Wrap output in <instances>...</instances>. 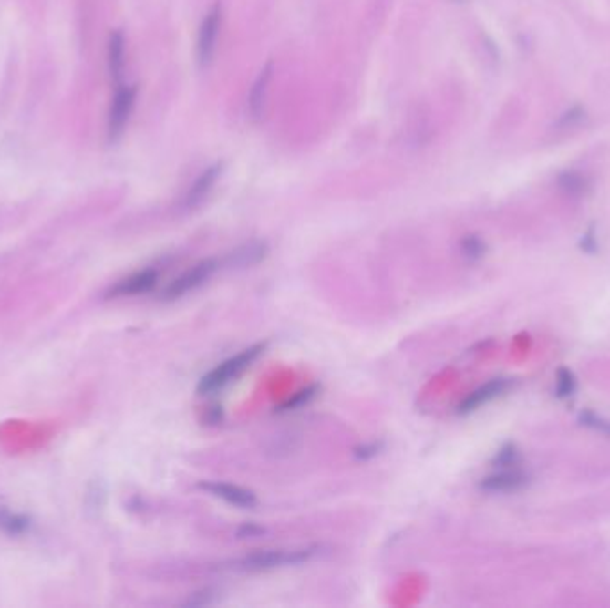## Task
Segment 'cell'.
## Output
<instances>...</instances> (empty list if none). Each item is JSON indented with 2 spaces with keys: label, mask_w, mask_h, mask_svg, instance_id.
Here are the masks:
<instances>
[{
  "label": "cell",
  "mask_w": 610,
  "mask_h": 608,
  "mask_svg": "<svg viewBox=\"0 0 610 608\" xmlns=\"http://www.w3.org/2000/svg\"><path fill=\"white\" fill-rule=\"evenodd\" d=\"M29 528H31V520L27 516L16 514V512H11L5 507H0V530L5 535L18 537V535L27 533Z\"/></svg>",
  "instance_id": "obj_16"
},
{
  "label": "cell",
  "mask_w": 610,
  "mask_h": 608,
  "mask_svg": "<svg viewBox=\"0 0 610 608\" xmlns=\"http://www.w3.org/2000/svg\"><path fill=\"white\" fill-rule=\"evenodd\" d=\"M223 171H225V164L220 161L211 162L202 168L197 173V177L188 184V188L184 190L181 201L177 203L179 212L188 214L202 207L203 203L207 202V199L212 195V191L216 190L218 182L222 180Z\"/></svg>",
  "instance_id": "obj_6"
},
{
  "label": "cell",
  "mask_w": 610,
  "mask_h": 608,
  "mask_svg": "<svg viewBox=\"0 0 610 608\" xmlns=\"http://www.w3.org/2000/svg\"><path fill=\"white\" fill-rule=\"evenodd\" d=\"M138 95L140 89L132 82L123 81L115 86L106 119V139L109 145H115L122 139L136 109Z\"/></svg>",
  "instance_id": "obj_3"
},
{
  "label": "cell",
  "mask_w": 610,
  "mask_h": 608,
  "mask_svg": "<svg viewBox=\"0 0 610 608\" xmlns=\"http://www.w3.org/2000/svg\"><path fill=\"white\" fill-rule=\"evenodd\" d=\"M270 253V244L264 240H250L234 246L222 257V268L229 270H246L253 268L266 261Z\"/></svg>",
  "instance_id": "obj_9"
},
{
  "label": "cell",
  "mask_w": 610,
  "mask_h": 608,
  "mask_svg": "<svg viewBox=\"0 0 610 608\" xmlns=\"http://www.w3.org/2000/svg\"><path fill=\"white\" fill-rule=\"evenodd\" d=\"M576 393V376L570 367H559L555 380V397L559 400H570Z\"/></svg>",
  "instance_id": "obj_20"
},
{
  "label": "cell",
  "mask_w": 610,
  "mask_h": 608,
  "mask_svg": "<svg viewBox=\"0 0 610 608\" xmlns=\"http://www.w3.org/2000/svg\"><path fill=\"white\" fill-rule=\"evenodd\" d=\"M266 346H268L266 343H255L242 350L240 354L229 357L227 361L220 363L216 367H212L211 371H207L197 384V393L201 397L214 395L231 386L233 382H236L244 371L264 354Z\"/></svg>",
  "instance_id": "obj_2"
},
{
  "label": "cell",
  "mask_w": 610,
  "mask_h": 608,
  "mask_svg": "<svg viewBox=\"0 0 610 608\" xmlns=\"http://www.w3.org/2000/svg\"><path fill=\"white\" fill-rule=\"evenodd\" d=\"M512 384H514V380L507 378V376L491 378L486 384H482L481 387H477L466 398L460 400V404L455 408L457 416H470V414L477 412L479 408H482L491 402H494L496 398L503 397L512 387Z\"/></svg>",
  "instance_id": "obj_8"
},
{
  "label": "cell",
  "mask_w": 610,
  "mask_h": 608,
  "mask_svg": "<svg viewBox=\"0 0 610 608\" xmlns=\"http://www.w3.org/2000/svg\"><path fill=\"white\" fill-rule=\"evenodd\" d=\"M274 74H275L274 61L264 63L248 88L246 115L253 122H259L266 113V104L270 97V86L274 82Z\"/></svg>",
  "instance_id": "obj_7"
},
{
  "label": "cell",
  "mask_w": 610,
  "mask_h": 608,
  "mask_svg": "<svg viewBox=\"0 0 610 608\" xmlns=\"http://www.w3.org/2000/svg\"><path fill=\"white\" fill-rule=\"evenodd\" d=\"M220 591L212 589V587H203L201 591H195L193 594L188 596V600L184 602V607L188 608H203L212 607L216 603H220Z\"/></svg>",
  "instance_id": "obj_21"
},
{
  "label": "cell",
  "mask_w": 610,
  "mask_h": 608,
  "mask_svg": "<svg viewBox=\"0 0 610 608\" xmlns=\"http://www.w3.org/2000/svg\"><path fill=\"white\" fill-rule=\"evenodd\" d=\"M559 190L568 197H582L589 191V180L580 171H564L557 179Z\"/></svg>",
  "instance_id": "obj_17"
},
{
  "label": "cell",
  "mask_w": 610,
  "mask_h": 608,
  "mask_svg": "<svg viewBox=\"0 0 610 608\" xmlns=\"http://www.w3.org/2000/svg\"><path fill=\"white\" fill-rule=\"evenodd\" d=\"M578 423L585 428H591L598 434H604V436H610V419H605L604 416L593 412V410H582L578 414Z\"/></svg>",
  "instance_id": "obj_22"
},
{
  "label": "cell",
  "mask_w": 610,
  "mask_h": 608,
  "mask_svg": "<svg viewBox=\"0 0 610 608\" xmlns=\"http://www.w3.org/2000/svg\"><path fill=\"white\" fill-rule=\"evenodd\" d=\"M322 393V386L320 384H309L305 387H302L300 391H296L295 395H291L285 402L281 406L275 407V414H289V412H296L304 407L311 406Z\"/></svg>",
  "instance_id": "obj_15"
},
{
  "label": "cell",
  "mask_w": 610,
  "mask_h": 608,
  "mask_svg": "<svg viewBox=\"0 0 610 608\" xmlns=\"http://www.w3.org/2000/svg\"><path fill=\"white\" fill-rule=\"evenodd\" d=\"M460 255L466 263H479L488 255V243L477 234H466L459 243Z\"/></svg>",
  "instance_id": "obj_18"
},
{
  "label": "cell",
  "mask_w": 610,
  "mask_h": 608,
  "mask_svg": "<svg viewBox=\"0 0 610 608\" xmlns=\"http://www.w3.org/2000/svg\"><path fill=\"white\" fill-rule=\"evenodd\" d=\"M261 533H264V528L259 527V525H255V523H246V525H242V527L238 528V531H236V535H238L240 539L257 537V535H261Z\"/></svg>",
  "instance_id": "obj_27"
},
{
  "label": "cell",
  "mask_w": 610,
  "mask_h": 608,
  "mask_svg": "<svg viewBox=\"0 0 610 608\" xmlns=\"http://www.w3.org/2000/svg\"><path fill=\"white\" fill-rule=\"evenodd\" d=\"M580 248H582V252L591 253V255L598 252L600 243H598V234H596V229H594V227H589V229L582 234V238H580Z\"/></svg>",
  "instance_id": "obj_24"
},
{
  "label": "cell",
  "mask_w": 610,
  "mask_h": 608,
  "mask_svg": "<svg viewBox=\"0 0 610 608\" xmlns=\"http://www.w3.org/2000/svg\"><path fill=\"white\" fill-rule=\"evenodd\" d=\"M160 283V270L156 268H143L122 281H119L108 291L109 298H119V296H138L145 294L156 289Z\"/></svg>",
  "instance_id": "obj_12"
},
{
  "label": "cell",
  "mask_w": 610,
  "mask_h": 608,
  "mask_svg": "<svg viewBox=\"0 0 610 608\" xmlns=\"http://www.w3.org/2000/svg\"><path fill=\"white\" fill-rule=\"evenodd\" d=\"M222 270V259L220 257H205L202 261L195 263L188 270H184L181 275H177L173 281L164 285L160 300L161 302H177L190 293H195L202 285L211 281V277Z\"/></svg>",
  "instance_id": "obj_4"
},
{
  "label": "cell",
  "mask_w": 610,
  "mask_h": 608,
  "mask_svg": "<svg viewBox=\"0 0 610 608\" xmlns=\"http://www.w3.org/2000/svg\"><path fill=\"white\" fill-rule=\"evenodd\" d=\"M222 29H223V5L220 2H214L203 13L197 27L195 59L199 68L207 70L214 63Z\"/></svg>",
  "instance_id": "obj_5"
},
{
  "label": "cell",
  "mask_w": 610,
  "mask_h": 608,
  "mask_svg": "<svg viewBox=\"0 0 610 608\" xmlns=\"http://www.w3.org/2000/svg\"><path fill=\"white\" fill-rule=\"evenodd\" d=\"M302 447V436L287 430V432H279L275 436H272L266 443H264V455L272 457V459H287L291 455H295Z\"/></svg>",
  "instance_id": "obj_14"
},
{
  "label": "cell",
  "mask_w": 610,
  "mask_h": 608,
  "mask_svg": "<svg viewBox=\"0 0 610 608\" xmlns=\"http://www.w3.org/2000/svg\"><path fill=\"white\" fill-rule=\"evenodd\" d=\"M222 419H223V408H222V406L209 407L207 412H205V416H203V421L207 425H218V423H222Z\"/></svg>",
  "instance_id": "obj_26"
},
{
  "label": "cell",
  "mask_w": 610,
  "mask_h": 608,
  "mask_svg": "<svg viewBox=\"0 0 610 608\" xmlns=\"http://www.w3.org/2000/svg\"><path fill=\"white\" fill-rule=\"evenodd\" d=\"M520 460H522V453L518 447L514 443H505L494 453V457L491 459V464L496 469H507V468H516Z\"/></svg>",
  "instance_id": "obj_19"
},
{
  "label": "cell",
  "mask_w": 610,
  "mask_h": 608,
  "mask_svg": "<svg viewBox=\"0 0 610 608\" xmlns=\"http://www.w3.org/2000/svg\"><path fill=\"white\" fill-rule=\"evenodd\" d=\"M386 448V443L384 441H367V443H363V445H357V447L352 449V455L357 462H367L375 457H378Z\"/></svg>",
  "instance_id": "obj_23"
},
{
  "label": "cell",
  "mask_w": 610,
  "mask_h": 608,
  "mask_svg": "<svg viewBox=\"0 0 610 608\" xmlns=\"http://www.w3.org/2000/svg\"><path fill=\"white\" fill-rule=\"evenodd\" d=\"M106 65L108 76L117 86L125 81V67H127V40L120 29H115L108 36L106 45Z\"/></svg>",
  "instance_id": "obj_13"
},
{
  "label": "cell",
  "mask_w": 610,
  "mask_h": 608,
  "mask_svg": "<svg viewBox=\"0 0 610 608\" xmlns=\"http://www.w3.org/2000/svg\"><path fill=\"white\" fill-rule=\"evenodd\" d=\"M197 487L205 494L223 500L225 503L233 507H238L243 510H252L257 507V496L244 487L234 486L229 482H199Z\"/></svg>",
  "instance_id": "obj_11"
},
{
  "label": "cell",
  "mask_w": 610,
  "mask_h": 608,
  "mask_svg": "<svg viewBox=\"0 0 610 608\" xmlns=\"http://www.w3.org/2000/svg\"><path fill=\"white\" fill-rule=\"evenodd\" d=\"M530 475L518 469V468H507V469H498L496 473L484 477L479 482V490L486 494H509V492H518L529 487Z\"/></svg>",
  "instance_id": "obj_10"
},
{
  "label": "cell",
  "mask_w": 610,
  "mask_h": 608,
  "mask_svg": "<svg viewBox=\"0 0 610 608\" xmlns=\"http://www.w3.org/2000/svg\"><path fill=\"white\" fill-rule=\"evenodd\" d=\"M582 117H584V109L580 106H573L566 113L561 115V119L557 122V127L559 129H570L574 123L580 122Z\"/></svg>",
  "instance_id": "obj_25"
},
{
  "label": "cell",
  "mask_w": 610,
  "mask_h": 608,
  "mask_svg": "<svg viewBox=\"0 0 610 608\" xmlns=\"http://www.w3.org/2000/svg\"><path fill=\"white\" fill-rule=\"evenodd\" d=\"M324 553V546H305V548H293V550H263L253 551L240 559L229 561L222 566L220 571L229 572H266L275 569L296 568L307 564Z\"/></svg>",
  "instance_id": "obj_1"
}]
</instances>
